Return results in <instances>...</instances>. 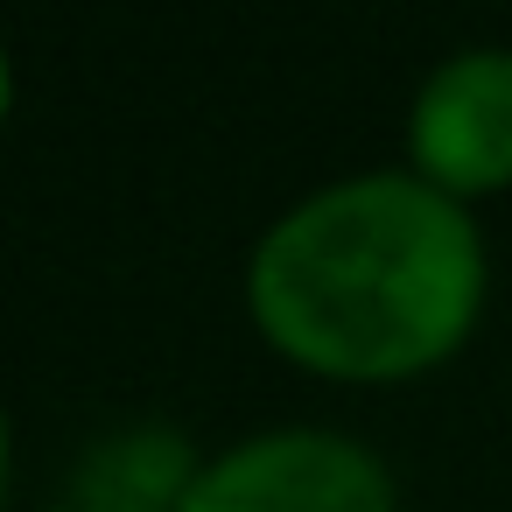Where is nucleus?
<instances>
[{
	"label": "nucleus",
	"instance_id": "2",
	"mask_svg": "<svg viewBox=\"0 0 512 512\" xmlns=\"http://www.w3.org/2000/svg\"><path fill=\"white\" fill-rule=\"evenodd\" d=\"M176 512H393V484L358 442L288 428L197 470Z\"/></svg>",
	"mask_w": 512,
	"mask_h": 512
},
{
	"label": "nucleus",
	"instance_id": "1",
	"mask_svg": "<svg viewBox=\"0 0 512 512\" xmlns=\"http://www.w3.org/2000/svg\"><path fill=\"white\" fill-rule=\"evenodd\" d=\"M253 323L316 372L400 379L449 358L484 302V246L421 176H358L295 204L253 253Z\"/></svg>",
	"mask_w": 512,
	"mask_h": 512
},
{
	"label": "nucleus",
	"instance_id": "4",
	"mask_svg": "<svg viewBox=\"0 0 512 512\" xmlns=\"http://www.w3.org/2000/svg\"><path fill=\"white\" fill-rule=\"evenodd\" d=\"M190 456H183V435L169 428H141V435H120L106 442L85 477H78V498L92 512H176L183 491H190Z\"/></svg>",
	"mask_w": 512,
	"mask_h": 512
},
{
	"label": "nucleus",
	"instance_id": "5",
	"mask_svg": "<svg viewBox=\"0 0 512 512\" xmlns=\"http://www.w3.org/2000/svg\"><path fill=\"white\" fill-rule=\"evenodd\" d=\"M0 498H8V414H0Z\"/></svg>",
	"mask_w": 512,
	"mask_h": 512
},
{
	"label": "nucleus",
	"instance_id": "3",
	"mask_svg": "<svg viewBox=\"0 0 512 512\" xmlns=\"http://www.w3.org/2000/svg\"><path fill=\"white\" fill-rule=\"evenodd\" d=\"M414 169L442 197L512 183V57L463 50L449 57L414 99Z\"/></svg>",
	"mask_w": 512,
	"mask_h": 512
},
{
	"label": "nucleus",
	"instance_id": "6",
	"mask_svg": "<svg viewBox=\"0 0 512 512\" xmlns=\"http://www.w3.org/2000/svg\"><path fill=\"white\" fill-rule=\"evenodd\" d=\"M8 92H15V85H8V57H0V120H8Z\"/></svg>",
	"mask_w": 512,
	"mask_h": 512
}]
</instances>
